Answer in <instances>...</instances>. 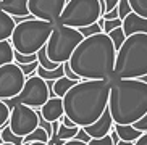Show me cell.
Instances as JSON below:
<instances>
[{
  "label": "cell",
  "instance_id": "1",
  "mask_svg": "<svg viewBox=\"0 0 147 145\" xmlns=\"http://www.w3.org/2000/svg\"><path fill=\"white\" fill-rule=\"evenodd\" d=\"M115 77V76H113ZM112 79H84L63 95V115L78 128L95 123L107 110Z\"/></svg>",
  "mask_w": 147,
  "mask_h": 145
},
{
  "label": "cell",
  "instance_id": "2",
  "mask_svg": "<svg viewBox=\"0 0 147 145\" xmlns=\"http://www.w3.org/2000/svg\"><path fill=\"white\" fill-rule=\"evenodd\" d=\"M117 50L107 34L84 37L74 48L68 64L81 79H113Z\"/></svg>",
  "mask_w": 147,
  "mask_h": 145
},
{
  "label": "cell",
  "instance_id": "3",
  "mask_svg": "<svg viewBox=\"0 0 147 145\" xmlns=\"http://www.w3.org/2000/svg\"><path fill=\"white\" fill-rule=\"evenodd\" d=\"M107 108L115 124H134L147 113V84L113 77Z\"/></svg>",
  "mask_w": 147,
  "mask_h": 145
},
{
  "label": "cell",
  "instance_id": "4",
  "mask_svg": "<svg viewBox=\"0 0 147 145\" xmlns=\"http://www.w3.org/2000/svg\"><path fill=\"white\" fill-rule=\"evenodd\" d=\"M147 74V34L138 32L125 39L117 50L115 71L117 79H139Z\"/></svg>",
  "mask_w": 147,
  "mask_h": 145
},
{
  "label": "cell",
  "instance_id": "5",
  "mask_svg": "<svg viewBox=\"0 0 147 145\" xmlns=\"http://www.w3.org/2000/svg\"><path fill=\"white\" fill-rule=\"evenodd\" d=\"M53 24L40 19H26L18 23L10 37L11 47L15 52L23 55H36L47 44L49 36L52 34Z\"/></svg>",
  "mask_w": 147,
  "mask_h": 145
},
{
  "label": "cell",
  "instance_id": "6",
  "mask_svg": "<svg viewBox=\"0 0 147 145\" xmlns=\"http://www.w3.org/2000/svg\"><path fill=\"white\" fill-rule=\"evenodd\" d=\"M82 34L74 28H68L63 24H53L52 34L49 36L45 44V53L49 60L57 64H63L69 60L74 48L82 40Z\"/></svg>",
  "mask_w": 147,
  "mask_h": 145
},
{
  "label": "cell",
  "instance_id": "7",
  "mask_svg": "<svg viewBox=\"0 0 147 145\" xmlns=\"http://www.w3.org/2000/svg\"><path fill=\"white\" fill-rule=\"evenodd\" d=\"M100 18H102V8L99 0H66L65 8L57 24L79 29L97 23Z\"/></svg>",
  "mask_w": 147,
  "mask_h": 145
},
{
  "label": "cell",
  "instance_id": "8",
  "mask_svg": "<svg viewBox=\"0 0 147 145\" xmlns=\"http://www.w3.org/2000/svg\"><path fill=\"white\" fill-rule=\"evenodd\" d=\"M49 100V90H47V82L39 76H29L26 77V82L23 85L21 92L13 98H7L3 100L5 105L11 110L16 103L26 105L31 108H40L44 103Z\"/></svg>",
  "mask_w": 147,
  "mask_h": 145
},
{
  "label": "cell",
  "instance_id": "9",
  "mask_svg": "<svg viewBox=\"0 0 147 145\" xmlns=\"http://www.w3.org/2000/svg\"><path fill=\"white\" fill-rule=\"evenodd\" d=\"M8 126L16 136L26 137L31 134L34 129L39 128V119H37V110L21 103H16L10 110V118H8Z\"/></svg>",
  "mask_w": 147,
  "mask_h": 145
},
{
  "label": "cell",
  "instance_id": "10",
  "mask_svg": "<svg viewBox=\"0 0 147 145\" xmlns=\"http://www.w3.org/2000/svg\"><path fill=\"white\" fill-rule=\"evenodd\" d=\"M24 82L26 76L21 72L15 61L0 66V100L16 97L21 92Z\"/></svg>",
  "mask_w": 147,
  "mask_h": 145
},
{
  "label": "cell",
  "instance_id": "11",
  "mask_svg": "<svg viewBox=\"0 0 147 145\" xmlns=\"http://www.w3.org/2000/svg\"><path fill=\"white\" fill-rule=\"evenodd\" d=\"M66 0H29L28 10L36 19L57 24L61 11L65 8Z\"/></svg>",
  "mask_w": 147,
  "mask_h": 145
},
{
  "label": "cell",
  "instance_id": "12",
  "mask_svg": "<svg viewBox=\"0 0 147 145\" xmlns=\"http://www.w3.org/2000/svg\"><path fill=\"white\" fill-rule=\"evenodd\" d=\"M113 124L115 123H113L112 115H110V111H108V108H107V110L102 113V116H100L95 123L89 124V126H86V128H82V129L89 134L91 139H100V137L108 136V132L112 131Z\"/></svg>",
  "mask_w": 147,
  "mask_h": 145
},
{
  "label": "cell",
  "instance_id": "13",
  "mask_svg": "<svg viewBox=\"0 0 147 145\" xmlns=\"http://www.w3.org/2000/svg\"><path fill=\"white\" fill-rule=\"evenodd\" d=\"M121 29H123L126 37L131 34H138V32L147 34V18H142L136 15L134 11H131L128 16L121 19Z\"/></svg>",
  "mask_w": 147,
  "mask_h": 145
},
{
  "label": "cell",
  "instance_id": "14",
  "mask_svg": "<svg viewBox=\"0 0 147 145\" xmlns=\"http://www.w3.org/2000/svg\"><path fill=\"white\" fill-rule=\"evenodd\" d=\"M39 111H40V115H42V118L45 121H49V123L58 121L63 116V100L58 97L49 98L47 102L39 108Z\"/></svg>",
  "mask_w": 147,
  "mask_h": 145
},
{
  "label": "cell",
  "instance_id": "15",
  "mask_svg": "<svg viewBox=\"0 0 147 145\" xmlns=\"http://www.w3.org/2000/svg\"><path fill=\"white\" fill-rule=\"evenodd\" d=\"M28 2L29 0H2L0 2V10L8 13L10 16H28Z\"/></svg>",
  "mask_w": 147,
  "mask_h": 145
},
{
  "label": "cell",
  "instance_id": "16",
  "mask_svg": "<svg viewBox=\"0 0 147 145\" xmlns=\"http://www.w3.org/2000/svg\"><path fill=\"white\" fill-rule=\"evenodd\" d=\"M113 129L117 131L120 140H125V142H136L139 137L142 136V132L138 131L133 124H115Z\"/></svg>",
  "mask_w": 147,
  "mask_h": 145
},
{
  "label": "cell",
  "instance_id": "17",
  "mask_svg": "<svg viewBox=\"0 0 147 145\" xmlns=\"http://www.w3.org/2000/svg\"><path fill=\"white\" fill-rule=\"evenodd\" d=\"M15 26L16 24H15L13 18L3 10H0V40H8L13 34Z\"/></svg>",
  "mask_w": 147,
  "mask_h": 145
},
{
  "label": "cell",
  "instance_id": "18",
  "mask_svg": "<svg viewBox=\"0 0 147 145\" xmlns=\"http://www.w3.org/2000/svg\"><path fill=\"white\" fill-rule=\"evenodd\" d=\"M74 84H76V82L68 79V77H65V76L58 77L57 81H53V92H55V97L63 98V95H65Z\"/></svg>",
  "mask_w": 147,
  "mask_h": 145
},
{
  "label": "cell",
  "instance_id": "19",
  "mask_svg": "<svg viewBox=\"0 0 147 145\" xmlns=\"http://www.w3.org/2000/svg\"><path fill=\"white\" fill-rule=\"evenodd\" d=\"M36 76L42 77L44 81H57L58 77L65 76V72H63V64H58V68H55V69H44V68H40V66H37Z\"/></svg>",
  "mask_w": 147,
  "mask_h": 145
},
{
  "label": "cell",
  "instance_id": "20",
  "mask_svg": "<svg viewBox=\"0 0 147 145\" xmlns=\"http://www.w3.org/2000/svg\"><path fill=\"white\" fill-rule=\"evenodd\" d=\"M13 47L8 40H0V66L8 63H13Z\"/></svg>",
  "mask_w": 147,
  "mask_h": 145
},
{
  "label": "cell",
  "instance_id": "21",
  "mask_svg": "<svg viewBox=\"0 0 147 145\" xmlns=\"http://www.w3.org/2000/svg\"><path fill=\"white\" fill-rule=\"evenodd\" d=\"M0 136H2V142L5 144H11V145H23V137L16 136V134L10 129V126H3L2 131H0Z\"/></svg>",
  "mask_w": 147,
  "mask_h": 145
},
{
  "label": "cell",
  "instance_id": "22",
  "mask_svg": "<svg viewBox=\"0 0 147 145\" xmlns=\"http://www.w3.org/2000/svg\"><path fill=\"white\" fill-rule=\"evenodd\" d=\"M31 142H44V144H47L49 142V134L45 132L42 128H37L31 134H28L26 137H23V144H31Z\"/></svg>",
  "mask_w": 147,
  "mask_h": 145
},
{
  "label": "cell",
  "instance_id": "23",
  "mask_svg": "<svg viewBox=\"0 0 147 145\" xmlns=\"http://www.w3.org/2000/svg\"><path fill=\"white\" fill-rule=\"evenodd\" d=\"M79 128L78 126H74V128H66V126H63V124H58V131H57V137L60 139V140L66 142V140H71V139H74V136L78 134Z\"/></svg>",
  "mask_w": 147,
  "mask_h": 145
},
{
  "label": "cell",
  "instance_id": "24",
  "mask_svg": "<svg viewBox=\"0 0 147 145\" xmlns=\"http://www.w3.org/2000/svg\"><path fill=\"white\" fill-rule=\"evenodd\" d=\"M107 36L110 37V40H112V44H113V47H115V50H118V48L123 45V42H125V39H126L125 32H123V29H121V26H120V28H117V29L110 31Z\"/></svg>",
  "mask_w": 147,
  "mask_h": 145
},
{
  "label": "cell",
  "instance_id": "25",
  "mask_svg": "<svg viewBox=\"0 0 147 145\" xmlns=\"http://www.w3.org/2000/svg\"><path fill=\"white\" fill-rule=\"evenodd\" d=\"M36 55H37V61H39L40 68H44V69H55V68H58V64H57V63H53V61L49 60L47 53H45V45H44V47L40 48Z\"/></svg>",
  "mask_w": 147,
  "mask_h": 145
},
{
  "label": "cell",
  "instance_id": "26",
  "mask_svg": "<svg viewBox=\"0 0 147 145\" xmlns=\"http://www.w3.org/2000/svg\"><path fill=\"white\" fill-rule=\"evenodd\" d=\"M129 7L136 15L147 18V0H128Z\"/></svg>",
  "mask_w": 147,
  "mask_h": 145
},
{
  "label": "cell",
  "instance_id": "27",
  "mask_svg": "<svg viewBox=\"0 0 147 145\" xmlns=\"http://www.w3.org/2000/svg\"><path fill=\"white\" fill-rule=\"evenodd\" d=\"M99 24H100V28H102V32H104V34H108L110 31L120 28V26H121V19H120V18H117V19H104V18H100Z\"/></svg>",
  "mask_w": 147,
  "mask_h": 145
},
{
  "label": "cell",
  "instance_id": "28",
  "mask_svg": "<svg viewBox=\"0 0 147 145\" xmlns=\"http://www.w3.org/2000/svg\"><path fill=\"white\" fill-rule=\"evenodd\" d=\"M78 31L82 34V37H91V36H94V34H100V32H102V28H100L99 21H97V23H94V24L79 28Z\"/></svg>",
  "mask_w": 147,
  "mask_h": 145
},
{
  "label": "cell",
  "instance_id": "29",
  "mask_svg": "<svg viewBox=\"0 0 147 145\" xmlns=\"http://www.w3.org/2000/svg\"><path fill=\"white\" fill-rule=\"evenodd\" d=\"M36 60H37V55H23V53L13 52V61L16 64H28V63H32Z\"/></svg>",
  "mask_w": 147,
  "mask_h": 145
},
{
  "label": "cell",
  "instance_id": "30",
  "mask_svg": "<svg viewBox=\"0 0 147 145\" xmlns=\"http://www.w3.org/2000/svg\"><path fill=\"white\" fill-rule=\"evenodd\" d=\"M117 10H118V18H120V19H123L125 16H128V15L133 11L128 0H120V2H118V5H117Z\"/></svg>",
  "mask_w": 147,
  "mask_h": 145
},
{
  "label": "cell",
  "instance_id": "31",
  "mask_svg": "<svg viewBox=\"0 0 147 145\" xmlns=\"http://www.w3.org/2000/svg\"><path fill=\"white\" fill-rule=\"evenodd\" d=\"M8 118H10V108L5 105L3 100H0V129L8 124Z\"/></svg>",
  "mask_w": 147,
  "mask_h": 145
},
{
  "label": "cell",
  "instance_id": "32",
  "mask_svg": "<svg viewBox=\"0 0 147 145\" xmlns=\"http://www.w3.org/2000/svg\"><path fill=\"white\" fill-rule=\"evenodd\" d=\"M37 66H39V61L37 60L32 61V63H28V64H18V68L21 69V72L24 76H34Z\"/></svg>",
  "mask_w": 147,
  "mask_h": 145
},
{
  "label": "cell",
  "instance_id": "33",
  "mask_svg": "<svg viewBox=\"0 0 147 145\" xmlns=\"http://www.w3.org/2000/svg\"><path fill=\"white\" fill-rule=\"evenodd\" d=\"M37 119H39V128H42L49 134V139H50V136H52V123H49V121L44 119L42 115H40V111H37Z\"/></svg>",
  "mask_w": 147,
  "mask_h": 145
},
{
  "label": "cell",
  "instance_id": "34",
  "mask_svg": "<svg viewBox=\"0 0 147 145\" xmlns=\"http://www.w3.org/2000/svg\"><path fill=\"white\" fill-rule=\"evenodd\" d=\"M63 72H65V77H68V79H71V81H74V82H79V81H81V77L71 71L68 61H65V63H63Z\"/></svg>",
  "mask_w": 147,
  "mask_h": 145
},
{
  "label": "cell",
  "instance_id": "35",
  "mask_svg": "<svg viewBox=\"0 0 147 145\" xmlns=\"http://www.w3.org/2000/svg\"><path fill=\"white\" fill-rule=\"evenodd\" d=\"M89 145H113L110 136H105V137H100V139H91Z\"/></svg>",
  "mask_w": 147,
  "mask_h": 145
},
{
  "label": "cell",
  "instance_id": "36",
  "mask_svg": "<svg viewBox=\"0 0 147 145\" xmlns=\"http://www.w3.org/2000/svg\"><path fill=\"white\" fill-rule=\"evenodd\" d=\"M133 126L138 129V131H141V132H147V113H146V115H144L139 121H136Z\"/></svg>",
  "mask_w": 147,
  "mask_h": 145
},
{
  "label": "cell",
  "instance_id": "37",
  "mask_svg": "<svg viewBox=\"0 0 147 145\" xmlns=\"http://www.w3.org/2000/svg\"><path fill=\"white\" fill-rule=\"evenodd\" d=\"M74 139H76V140H79V142H84V144H89V142H91L89 134H87L82 128H79V131H78V134L74 136Z\"/></svg>",
  "mask_w": 147,
  "mask_h": 145
},
{
  "label": "cell",
  "instance_id": "38",
  "mask_svg": "<svg viewBox=\"0 0 147 145\" xmlns=\"http://www.w3.org/2000/svg\"><path fill=\"white\" fill-rule=\"evenodd\" d=\"M120 0H104V3H105V8H104V13H108V11H112L113 8H117V5ZM102 13V15H104Z\"/></svg>",
  "mask_w": 147,
  "mask_h": 145
},
{
  "label": "cell",
  "instance_id": "39",
  "mask_svg": "<svg viewBox=\"0 0 147 145\" xmlns=\"http://www.w3.org/2000/svg\"><path fill=\"white\" fill-rule=\"evenodd\" d=\"M102 18H104V19H117V18H118V10L113 8L112 11L104 13V15H102Z\"/></svg>",
  "mask_w": 147,
  "mask_h": 145
},
{
  "label": "cell",
  "instance_id": "40",
  "mask_svg": "<svg viewBox=\"0 0 147 145\" xmlns=\"http://www.w3.org/2000/svg\"><path fill=\"white\" fill-rule=\"evenodd\" d=\"M58 121H60V123L63 124V126H66V128H74V126H76V124H74L73 121L69 119L68 116H65V115L61 116V118H60V119H58Z\"/></svg>",
  "mask_w": 147,
  "mask_h": 145
},
{
  "label": "cell",
  "instance_id": "41",
  "mask_svg": "<svg viewBox=\"0 0 147 145\" xmlns=\"http://www.w3.org/2000/svg\"><path fill=\"white\" fill-rule=\"evenodd\" d=\"M108 136H110V139H112L113 145H117L118 142H120V137H118V134H117V131H115V129H112V131L108 132Z\"/></svg>",
  "mask_w": 147,
  "mask_h": 145
},
{
  "label": "cell",
  "instance_id": "42",
  "mask_svg": "<svg viewBox=\"0 0 147 145\" xmlns=\"http://www.w3.org/2000/svg\"><path fill=\"white\" fill-rule=\"evenodd\" d=\"M134 145H147V132H142V136L134 142Z\"/></svg>",
  "mask_w": 147,
  "mask_h": 145
},
{
  "label": "cell",
  "instance_id": "43",
  "mask_svg": "<svg viewBox=\"0 0 147 145\" xmlns=\"http://www.w3.org/2000/svg\"><path fill=\"white\" fill-rule=\"evenodd\" d=\"M63 145H89V144H84V142H79L76 139H71V140H66Z\"/></svg>",
  "mask_w": 147,
  "mask_h": 145
},
{
  "label": "cell",
  "instance_id": "44",
  "mask_svg": "<svg viewBox=\"0 0 147 145\" xmlns=\"http://www.w3.org/2000/svg\"><path fill=\"white\" fill-rule=\"evenodd\" d=\"M117 145H134V142H125V140H120Z\"/></svg>",
  "mask_w": 147,
  "mask_h": 145
},
{
  "label": "cell",
  "instance_id": "45",
  "mask_svg": "<svg viewBox=\"0 0 147 145\" xmlns=\"http://www.w3.org/2000/svg\"><path fill=\"white\" fill-rule=\"evenodd\" d=\"M23 145H49V144H44V142H31V144H23Z\"/></svg>",
  "mask_w": 147,
  "mask_h": 145
},
{
  "label": "cell",
  "instance_id": "46",
  "mask_svg": "<svg viewBox=\"0 0 147 145\" xmlns=\"http://www.w3.org/2000/svg\"><path fill=\"white\" fill-rule=\"evenodd\" d=\"M0 145H11V144H5V142H3V144H0Z\"/></svg>",
  "mask_w": 147,
  "mask_h": 145
},
{
  "label": "cell",
  "instance_id": "47",
  "mask_svg": "<svg viewBox=\"0 0 147 145\" xmlns=\"http://www.w3.org/2000/svg\"><path fill=\"white\" fill-rule=\"evenodd\" d=\"M0 144H3V142H2V136H0Z\"/></svg>",
  "mask_w": 147,
  "mask_h": 145
},
{
  "label": "cell",
  "instance_id": "48",
  "mask_svg": "<svg viewBox=\"0 0 147 145\" xmlns=\"http://www.w3.org/2000/svg\"><path fill=\"white\" fill-rule=\"evenodd\" d=\"M0 2H2V0H0Z\"/></svg>",
  "mask_w": 147,
  "mask_h": 145
}]
</instances>
